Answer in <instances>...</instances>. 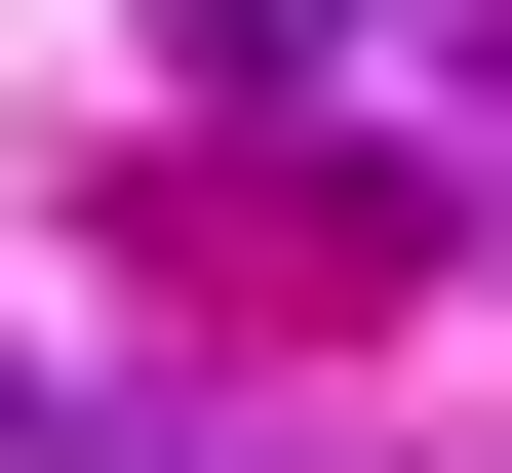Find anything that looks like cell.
<instances>
[{
	"instance_id": "cell-2",
	"label": "cell",
	"mask_w": 512,
	"mask_h": 473,
	"mask_svg": "<svg viewBox=\"0 0 512 473\" xmlns=\"http://www.w3.org/2000/svg\"><path fill=\"white\" fill-rule=\"evenodd\" d=\"M0 473H79V395H40V355H0Z\"/></svg>"
},
{
	"instance_id": "cell-1",
	"label": "cell",
	"mask_w": 512,
	"mask_h": 473,
	"mask_svg": "<svg viewBox=\"0 0 512 473\" xmlns=\"http://www.w3.org/2000/svg\"><path fill=\"white\" fill-rule=\"evenodd\" d=\"M158 40H197V79H316V40H355V0H158Z\"/></svg>"
}]
</instances>
